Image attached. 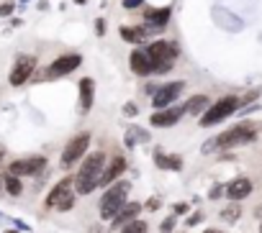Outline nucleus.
<instances>
[{"label": "nucleus", "instance_id": "28", "mask_svg": "<svg viewBox=\"0 0 262 233\" xmlns=\"http://www.w3.org/2000/svg\"><path fill=\"white\" fill-rule=\"evenodd\" d=\"M13 10H16V3H13V0H6V3L0 6V18H8V16H13Z\"/></svg>", "mask_w": 262, "mask_h": 233}, {"label": "nucleus", "instance_id": "23", "mask_svg": "<svg viewBox=\"0 0 262 233\" xmlns=\"http://www.w3.org/2000/svg\"><path fill=\"white\" fill-rule=\"evenodd\" d=\"M239 218H242V208H239L236 202H231L229 208L221 210V220H226V223H236Z\"/></svg>", "mask_w": 262, "mask_h": 233}, {"label": "nucleus", "instance_id": "1", "mask_svg": "<svg viewBox=\"0 0 262 233\" xmlns=\"http://www.w3.org/2000/svg\"><path fill=\"white\" fill-rule=\"evenodd\" d=\"M105 169V154L103 152H90L85 154L82 166L75 174V195H90L100 187V177Z\"/></svg>", "mask_w": 262, "mask_h": 233}, {"label": "nucleus", "instance_id": "16", "mask_svg": "<svg viewBox=\"0 0 262 233\" xmlns=\"http://www.w3.org/2000/svg\"><path fill=\"white\" fill-rule=\"evenodd\" d=\"M126 172V159L121 154H116L111 162H108V166L103 169V177H100V187H108V184H113L121 174Z\"/></svg>", "mask_w": 262, "mask_h": 233}, {"label": "nucleus", "instance_id": "5", "mask_svg": "<svg viewBox=\"0 0 262 233\" xmlns=\"http://www.w3.org/2000/svg\"><path fill=\"white\" fill-rule=\"evenodd\" d=\"M239 108H242V100H239L236 95H224V98H218L216 102L208 105V110L201 116V126H203V128H208V126L221 123V120H226L229 116H234Z\"/></svg>", "mask_w": 262, "mask_h": 233}, {"label": "nucleus", "instance_id": "27", "mask_svg": "<svg viewBox=\"0 0 262 233\" xmlns=\"http://www.w3.org/2000/svg\"><path fill=\"white\" fill-rule=\"evenodd\" d=\"M175 223H178V216H170V218L162 220L160 230H162V233H172V230H175Z\"/></svg>", "mask_w": 262, "mask_h": 233}, {"label": "nucleus", "instance_id": "8", "mask_svg": "<svg viewBox=\"0 0 262 233\" xmlns=\"http://www.w3.org/2000/svg\"><path fill=\"white\" fill-rule=\"evenodd\" d=\"M47 166V156H26V159H13L8 164V174L16 177H36Z\"/></svg>", "mask_w": 262, "mask_h": 233}, {"label": "nucleus", "instance_id": "26", "mask_svg": "<svg viewBox=\"0 0 262 233\" xmlns=\"http://www.w3.org/2000/svg\"><path fill=\"white\" fill-rule=\"evenodd\" d=\"M144 208H147V210H149V213H157V210H160V208H162V200H160V198H157V195H152V198H149V200H147V202H144Z\"/></svg>", "mask_w": 262, "mask_h": 233}, {"label": "nucleus", "instance_id": "17", "mask_svg": "<svg viewBox=\"0 0 262 233\" xmlns=\"http://www.w3.org/2000/svg\"><path fill=\"white\" fill-rule=\"evenodd\" d=\"M139 213H142V202H126V205L118 210V216L111 220V226H113L116 230H121L126 223L137 220V218H139Z\"/></svg>", "mask_w": 262, "mask_h": 233}, {"label": "nucleus", "instance_id": "11", "mask_svg": "<svg viewBox=\"0 0 262 233\" xmlns=\"http://www.w3.org/2000/svg\"><path fill=\"white\" fill-rule=\"evenodd\" d=\"M147 54L152 62H175L180 54V46L175 44V41H167V38H157L152 41V44L147 46Z\"/></svg>", "mask_w": 262, "mask_h": 233}, {"label": "nucleus", "instance_id": "42", "mask_svg": "<svg viewBox=\"0 0 262 233\" xmlns=\"http://www.w3.org/2000/svg\"><path fill=\"white\" fill-rule=\"evenodd\" d=\"M0 190H3V180H0Z\"/></svg>", "mask_w": 262, "mask_h": 233}, {"label": "nucleus", "instance_id": "34", "mask_svg": "<svg viewBox=\"0 0 262 233\" xmlns=\"http://www.w3.org/2000/svg\"><path fill=\"white\" fill-rule=\"evenodd\" d=\"M95 34H98V36H103V34H105V20H103V18H98V20H95Z\"/></svg>", "mask_w": 262, "mask_h": 233}, {"label": "nucleus", "instance_id": "2", "mask_svg": "<svg viewBox=\"0 0 262 233\" xmlns=\"http://www.w3.org/2000/svg\"><path fill=\"white\" fill-rule=\"evenodd\" d=\"M131 192V184L126 180H116L113 184H108L103 190V198H100V220H113L118 216V210L126 205V198Z\"/></svg>", "mask_w": 262, "mask_h": 233}, {"label": "nucleus", "instance_id": "32", "mask_svg": "<svg viewBox=\"0 0 262 233\" xmlns=\"http://www.w3.org/2000/svg\"><path fill=\"white\" fill-rule=\"evenodd\" d=\"M142 3H144V0H123V8H126V10H134V8H139Z\"/></svg>", "mask_w": 262, "mask_h": 233}, {"label": "nucleus", "instance_id": "10", "mask_svg": "<svg viewBox=\"0 0 262 233\" xmlns=\"http://www.w3.org/2000/svg\"><path fill=\"white\" fill-rule=\"evenodd\" d=\"M80 64H82V56H80V54H62V56H57V59L52 62V64H49L47 77H49V80L67 77V74H72Z\"/></svg>", "mask_w": 262, "mask_h": 233}, {"label": "nucleus", "instance_id": "38", "mask_svg": "<svg viewBox=\"0 0 262 233\" xmlns=\"http://www.w3.org/2000/svg\"><path fill=\"white\" fill-rule=\"evenodd\" d=\"M93 233H108V230H105V228L100 230V226H95V230H93Z\"/></svg>", "mask_w": 262, "mask_h": 233}, {"label": "nucleus", "instance_id": "21", "mask_svg": "<svg viewBox=\"0 0 262 233\" xmlns=\"http://www.w3.org/2000/svg\"><path fill=\"white\" fill-rule=\"evenodd\" d=\"M3 187H6V192L11 195V198H18L21 192H24V184H21V177H16V174H3Z\"/></svg>", "mask_w": 262, "mask_h": 233}, {"label": "nucleus", "instance_id": "7", "mask_svg": "<svg viewBox=\"0 0 262 233\" xmlns=\"http://www.w3.org/2000/svg\"><path fill=\"white\" fill-rule=\"evenodd\" d=\"M34 70H36V56H34V54H21V56L16 59L11 74H8V82L13 84V88H21V84H26V82L31 80Z\"/></svg>", "mask_w": 262, "mask_h": 233}, {"label": "nucleus", "instance_id": "33", "mask_svg": "<svg viewBox=\"0 0 262 233\" xmlns=\"http://www.w3.org/2000/svg\"><path fill=\"white\" fill-rule=\"evenodd\" d=\"M203 220V213H193L190 218H188V226H198Z\"/></svg>", "mask_w": 262, "mask_h": 233}, {"label": "nucleus", "instance_id": "37", "mask_svg": "<svg viewBox=\"0 0 262 233\" xmlns=\"http://www.w3.org/2000/svg\"><path fill=\"white\" fill-rule=\"evenodd\" d=\"M3 156H6V146L0 144V162H3Z\"/></svg>", "mask_w": 262, "mask_h": 233}, {"label": "nucleus", "instance_id": "40", "mask_svg": "<svg viewBox=\"0 0 262 233\" xmlns=\"http://www.w3.org/2000/svg\"><path fill=\"white\" fill-rule=\"evenodd\" d=\"M75 3H77V6H85V3H87V0H75Z\"/></svg>", "mask_w": 262, "mask_h": 233}, {"label": "nucleus", "instance_id": "13", "mask_svg": "<svg viewBox=\"0 0 262 233\" xmlns=\"http://www.w3.org/2000/svg\"><path fill=\"white\" fill-rule=\"evenodd\" d=\"M77 84H80L77 88V92H80V113L87 116L93 110V102H95V82H93V77H82Z\"/></svg>", "mask_w": 262, "mask_h": 233}, {"label": "nucleus", "instance_id": "39", "mask_svg": "<svg viewBox=\"0 0 262 233\" xmlns=\"http://www.w3.org/2000/svg\"><path fill=\"white\" fill-rule=\"evenodd\" d=\"M254 213H257V216H259V218H262V205H259V208H257V210H254Z\"/></svg>", "mask_w": 262, "mask_h": 233}, {"label": "nucleus", "instance_id": "30", "mask_svg": "<svg viewBox=\"0 0 262 233\" xmlns=\"http://www.w3.org/2000/svg\"><path fill=\"white\" fill-rule=\"evenodd\" d=\"M224 190H226L224 184H213V190H211V192H208V198H211V200H216V198H221V195H224Z\"/></svg>", "mask_w": 262, "mask_h": 233}, {"label": "nucleus", "instance_id": "4", "mask_svg": "<svg viewBox=\"0 0 262 233\" xmlns=\"http://www.w3.org/2000/svg\"><path fill=\"white\" fill-rule=\"evenodd\" d=\"M44 208L47 210H59V213H67V210L75 208V177H62L52 192L44 200Z\"/></svg>", "mask_w": 262, "mask_h": 233}, {"label": "nucleus", "instance_id": "36", "mask_svg": "<svg viewBox=\"0 0 262 233\" xmlns=\"http://www.w3.org/2000/svg\"><path fill=\"white\" fill-rule=\"evenodd\" d=\"M203 233H224V230H218V228H206Z\"/></svg>", "mask_w": 262, "mask_h": 233}, {"label": "nucleus", "instance_id": "19", "mask_svg": "<svg viewBox=\"0 0 262 233\" xmlns=\"http://www.w3.org/2000/svg\"><path fill=\"white\" fill-rule=\"evenodd\" d=\"M208 105H211L208 95H193V98L185 100V113H188V116H198V118H201V116L208 110Z\"/></svg>", "mask_w": 262, "mask_h": 233}, {"label": "nucleus", "instance_id": "12", "mask_svg": "<svg viewBox=\"0 0 262 233\" xmlns=\"http://www.w3.org/2000/svg\"><path fill=\"white\" fill-rule=\"evenodd\" d=\"M185 116V105H170V108H162V110H155L149 118V123L155 126V128H172V126H178L180 118Z\"/></svg>", "mask_w": 262, "mask_h": 233}, {"label": "nucleus", "instance_id": "15", "mask_svg": "<svg viewBox=\"0 0 262 233\" xmlns=\"http://www.w3.org/2000/svg\"><path fill=\"white\" fill-rule=\"evenodd\" d=\"M131 62V72L139 74V77H149V74H155V67H152V59L147 54V49H134L128 56Z\"/></svg>", "mask_w": 262, "mask_h": 233}, {"label": "nucleus", "instance_id": "24", "mask_svg": "<svg viewBox=\"0 0 262 233\" xmlns=\"http://www.w3.org/2000/svg\"><path fill=\"white\" fill-rule=\"evenodd\" d=\"M147 228H149V226H147L144 220H139V218H137V220L126 223V226L121 228V233H147Z\"/></svg>", "mask_w": 262, "mask_h": 233}, {"label": "nucleus", "instance_id": "9", "mask_svg": "<svg viewBox=\"0 0 262 233\" xmlns=\"http://www.w3.org/2000/svg\"><path fill=\"white\" fill-rule=\"evenodd\" d=\"M185 90V82L183 80H175V82H167V84H160V90L152 95V105H155L157 110L162 108H170V105L178 100Z\"/></svg>", "mask_w": 262, "mask_h": 233}, {"label": "nucleus", "instance_id": "41", "mask_svg": "<svg viewBox=\"0 0 262 233\" xmlns=\"http://www.w3.org/2000/svg\"><path fill=\"white\" fill-rule=\"evenodd\" d=\"M6 233H18V230H13V228H8V230H6Z\"/></svg>", "mask_w": 262, "mask_h": 233}, {"label": "nucleus", "instance_id": "29", "mask_svg": "<svg viewBox=\"0 0 262 233\" xmlns=\"http://www.w3.org/2000/svg\"><path fill=\"white\" fill-rule=\"evenodd\" d=\"M188 210H190L188 202H175V205H172V216H185Z\"/></svg>", "mask_w": 262, "mask_h": 233}, {"label": "nucleus", "instance_id": "6", "mask_svg": "<svg viewBox=\"0 0 262 233\" xmlns=\"http://www.w3.org/2000/svg\"><path fill=\"white\" fill-rule=\"evenodd\" d=\"M90 131H82V134H77L75 138H70L67 141V146L62 149V156H59V166L62 169H72L75 164H80L82 159H85V154H87V146H90Z\"/></svg>", "mask_w": 262, "mask_h": 233}, {"label": "nucleus", "instance_id": "25", "mask_svg": "<svg viewBox=\"0 0 262 233\" xmlns=\"http://www.w3.org/2000/svg\"><path fill=\"white\" fill-rule=\"evenodd\" d=\"M152 67H155V74H167V72H172V62H152Z\"/></svg>", "mask_w": 262, "mask_h": 233}, {"label": "nucleus", "instance_id": "31", "mask_svg": "<svg viewBox=\"0 0 262 233\" xmlns=\"http://www.w3.org/2000/svg\"><path fill=\"white\" fill-rule=\"evenodd\" d=\"M123 113H126V116H131V118H134V116L139 113V108H137L134 102H126V105H123Z\"/></svg>", "mask_w": 262, "mask_h": 233}, {"label": "nucleus", "instance_id": "43", "mask_svg": "<svg viewBox=\"0 0 262 233\" xmlns=\"http://www.w3.org/2000/svg\"><path fill=\"white\" fill-rule=\"evenodd\" d=\"M259 233H262V223H259Z\"/></svg>", "mask_w": 262, "mask_h": 233}, {"label": "nucleus", "instance_id": "18", "mask_svg": "<svg viewBox=\"0 0 262 233\" xmlns=\"http://www.w3.org/2000/svg\"><path fill=\"white\" fill-rule=\"evenodd\" d=\"M172 16V8L170 6H162V8H144V20L149 26H155V28H165L167 26V20Z\"/></svg>", "mask_w": 262, "mask_h": 233}, {"label": "nucleus", "instance_id": "14", "mask_svg": "<svg viewBox=\"0 0 262 233\" xmlns=\"http://www.w3.org/2000/svg\"><path fill=\"white\" fill-rule=\"evenodd\" d=\"M224 195H226L231 202H239V200L249 198V195H252V180H249V177H236V180H231V182L226 184V190H224Z\"/></svg>", "mask_w": 262, "mask_h": 233}, {"label": "nucleus", "instance_id": "35", "mask_svg": "<svg viewBox=\"0 0 262 233\" xmlns=\"http://www.w3.org/2000/svg\"><path fill=\"white\" fill-rule=\"evenodd\" d=\"M157 90H160V84H157V82H149V84H147V92H149V95H155Z\"/></svg>", "mask_w": 262, "mask_h": 233}, {"label": "nucleus", "instance_id": "22", "mask_svg": "<svg viewBox=\"0 0 262 233\" xmlns=\"http://www.w3.org/2000/svg\"><path fill=\"white\" fill-rule=\"evenodd\" d=\"M118 34H121V38L123 41H128V44H142V31H139V26L137 28H128V26H121L118 28Z\"/></svg>", "mask_w": 262, "mask_h": 233}, {"label": "nucleus", "instance_id": "20", "mask_svg": "<svg viewBox=\"0 0 262 233\" xmlns=\"http://www.w3.org/2000/svg\"><path fill=\"white\" fill-rule=\"evenodd\" d=\"M155 164L160 169H172V172H178V169H183V159L178 154H165L162 149L155 152Z\"/></svg>", "mask_w": 262, "mask_h": 233}, {"label": "nucleus", "instance_id": "3", "mask_svg": "<svg viewBox=\"0 0 262 233\" xmlns=\"http://www.w3.org/2000/svg\"><path fill=\"white\" fill-rule=\"evenodd\" d=\"M257 138V123L252 120H242L231 126L229 131L218 134L213 141H216V149H236V146H247Z\"/></svg>", "mask_w": 262, "mask_h": 233}]
</instances>
